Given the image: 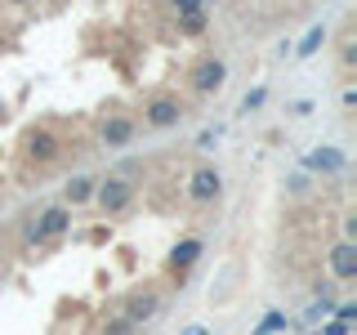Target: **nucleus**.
<instances>
[{"mask_svg":"<svg viewBox=\"0 0 357 335\" xmlns=\"http://www.w3.org/2000/svg\"><path fill=\"white\" fill-rule=\"evenodd\" d=\"M326 40V27H312L304 40H299V59H308V54H317V45Z\"/></svg>","mask_w":357,"mask_h":335,"instance_id":"13","label":"nucleus"},{"mask_svg":"<svg viewBox=\"0 0 357 335\" xmlns=\"http://www.w3.org/2000/svg\"><path fill=\"white\" fill-rule=\"evenodd\" d=\"M197 260H201V241H197V237L178 241L174 251H170V268H174V273H188V268H192Z\"/></svg>","mask_w":357,"mask_h":335,"instance_id":"9","label":"nucleus"},{"mask_svg":"<svg viewBox=\"0 0 357 335\" xmlns=\"http://www.w3.org/2000/svg\"><path fill=\"white\" fill-rule=\"evenodd\" d=\"M134 139V121L130 117H107L103 121V148H126Z\"/></svg>","mask_w":357,"mask_h":335,"instance_id":"6","label":"nucleus"},{"mask_svg":"<svg viewBox=\"0 0 357 335\" xmlns=\"http://www.w3.org/2000/svg\"><path fill=\"white\" fill-rule=\"evenodd\" d=\"M67 223H72L67 206H50V210H45V215L27 228V241H50V237H59V232H67Z\"/></svg>","mask_w":357,"mask_h":335,"instance_id":"3","label":"nucleus"},{"mask_svg":"<svg viewBox=\"0 0 357 335\" xmlns=\"http://www.w3.org/2000/svg\"><path fill=\"white\" fill-rule=\"evenodd\" d=\"M215 139H219V130H201V139H197V148H215Z\"/></svg>","mask_w":357,"mask_h":335,"instance_id":"19","label":"nucleus"},{"mask_svg":"<svg viewBox=\"0 0 357 335\" xmlns=\"http://www.w3.org/2000/svg\"><path fill=\"white\" fill-rule=\"evenodd\" d=\"M94 188H98V179H89V174L72 179V184H67V201H72V206H81V201L94 197Z\"/></svg>","mask_w":357,"mask_h":335,"instance_id":"12","label":"nucleus"},{"mask_svg":"<svg viewBox=\"0 0 357 335\" xmlns=\"http://www.w3.org/2000/svg\"><path fill=\"white\" fill-rule=\"evenodd\" d=\"M107 335H139V327L130 318H116V322H107Z\"/></svg>","mask_w":357,"mask_h":335,"instance_id":"16","label":"nucleus"},{"mask_svg":"<svg viewBox=\"0 0 357 335\" xmlns=\"http://www.w3.org/2000/svg\"><path fill=\"white\" fill-rule=\"evenodd\" d=\"M94 197H98V206H103V215H121V210L134 201V184L126 174H112V179H103V184L94 188Z\"/></svg>","mask_w":357,"mask_h":335,"instance_id":"1","label":"nucleus"},{"mask_svg":"<svg viewBox=\"0 0 357 335\" xmlns=\"http://www.w3.org/2000/svg\"><path fill=\"white\" fill-rule=\"evenodd\" d=\"M331 273L340 277V282H353V277H357V246L353 241H340L331 251Z\"/></svg>","mask_w":357,"mask_h":335,"instance_id":"5","label":"nucleus"},{"mask_svg":"<svg viewBox=\"0 0 357 335\" xmlns=\"http://www.w3.org/2000/svg\"><path fill=\"white\" fill-rule=\"evenodd\" d=\"M192 201H215L219 197V170H210V165H201V170L192 174Z\"/></svg>","mask_w":357,"mask_h":335,"instance_id":"8","label":"nucleus"},{"mask_svg":"<svg viewBox=\"0 0 357 335\" xmlns=\"http://www.w3.org/2000/svg\"><path fill=\"white\" fill-rule=\"evenodd\" d=\"M192 18H206V5L201 0H178V22H192Z\"/></svg>","mask_w":357,"mask_h":335,"instance_id":"14","label":"nucleus"},{"mask_svg":"<svg viewBox=\"0 0 357 335\" xmlns=\"http://www.w3.org/2000/svg\"><path fill=\"white\" fill-rule=\"evenodd\" d=\"M178 117H183V103H178L174 94H156V98H148V107H143V121H148L152 130H170V126H178Z\"/></svg>","mask_w":357,"mask_h":335,"instance_id":"2","label":"nucleus"},{"mask_svg":"<svg viewBox=\"0 0 357 335\" xmlns=\"http://www.w3.org/2000/svg\"><path fill=\"white\" fill-rule=\"evenodd\" d=\"M183 335H206V327H188V331H183Z\"/></svg>","mask_w":357,"mask_h":335,"instance_id":"21","label":"nucleus"},{"mask_svg":"<svg viewBox=\"0 0 357 335\" xmlns=\"http://www.w3.org/2000/svg\"><path fill=\"white\" fill-rule=\"evenodd\" d=\"M308 165H312V170H321V174H340L344 170V152L340 148H317V152L308 156Z\"/></svg>","mask_w":357,"mask_h":335,"instance_id":"10","label":"nucleus"},{"mask_svg":"<svg viewBox=\"0 0 357 335\" xmlns=\"http://www.w3.org/2000/svg\"><path fill=\"white\" fill-rule=\"evenodd\" d=\"M264 98H268V89H250V94L241 98V107H245V112H255V107H264Z\"/></svg>","mask_w":357,"mask_h":335,"instance_id":"17","label":"nucleus"},{"mask_svg":"<svg viewBox=\"0 0 357 335\" xmlns=\"http://www.w3.org/2000/svg\"><path fill=\"white\" fill-rule=\"evenodd\" d=\"M321 335H349V327H344V322H331V327L321 331Z\"/></svg>","mask_w":357,"mask_h":335,"instance_id":"20","label":"nucleus"},{"mask_svg":"<svg viewBox=\"0 0 357 335\" xmlns=\"http://www.w3.org/2000/svg\"><path fill=\"white\" fill-rule=\"evenodd\" d=\"M27 156L31 161H54V156H59V139H54L50 130H31L27 134Z\"/></svg>","mask_w":357,"mask_h":335,"instance_id":"7","label":"nucleus"},{"mask_svg":"<svg viewBox=\"0 0 357 335\" xmlns=\"http://www.w3.org/2000/svg\"><path fill=\"white\" fill-rule=\"evenodd\" d=\"M156 308H161V299H156V295H134V299H130V313H126V318L134 322V327H139V322H148Z\"/></svg>","mask_w":357,"mask_h":335,"instance_id":"11","label":"nucleus"},{"mask_svg":"<svg viewBox=\"0 0 357 335\" xmlns=\"http://www.w3.org/2000/svg\"><path fill=\"white\" fill-rule=\"evenodd\" d=\"M277 331H286V313H268L259 322V335H277Z\"/></svg>","mask_w":357,"mask_h":335,"instance_id":"15","label":"nucleus"},{"mask_svg":"<svg viewBox=\"0 0 357 335\" xmlns=\"http://www.w3.org/2000/svg\"><path fill=\"white\" fill-rule=\"evenodd\" d=\"M223 81H228L223 59H201L192 67V89H197V94H215V89H223Z\"/></svg>","mask_w":357,"mask_h":335,"instance_id":"4","label":"nucleus"},{"mask_svg":"<svg viewBox=\"0 0 357 335\" xmlns=\"http://www.w3.org/2000/svg\"><path fill=\"white\" fill-rule=\"evenodd\" d=\"M353 318H357V304H340V308H335V322H344V327H349Z\"/></svg>","mask_w":357,"mask_h":335,"instance_id":"18","label":"nucleus"}]
</instances>
